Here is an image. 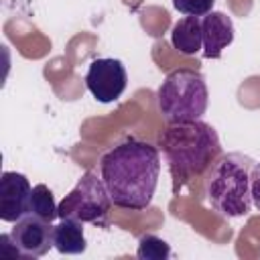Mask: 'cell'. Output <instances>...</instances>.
<instances>
[{
  "label": "cell",
  "mask_w": 260,
  "mask_h": 260,
  "mask_svg": "<svg viewBox=\"0 0 260 260\" xmlns=\"http://www.w3.org/2000/svg\"><path fill=\"white\" fill-rule=\"evenodd\" d=\"M10 238L22 258H41L45 256L53 244V221L41 219L32 213L18 219L10 232Z\"/></svg>",
  "instance_id": "cell-7"
},
{
  "label": "cell",
  "mask_w": 260,
  "mask_h": 260,
  "mask_svg": "<svg viewBox=\"0 0 260 260\" xmlns=\"http://www.w3.org/2000/svg\"><path fill=\"white\" fill-rule=\"evenodd\" d=\"M201 32H203V57L219 59L223 49H228L234 41V22L225 12L211 10L201 16Z\"/></svg>",
  "instance_id": "cell-9"
},
{
  "label": "cell",
  "mask_w": 260,
  "mask_h": 260,
  "mask_svg": "<svg viewBox=\"0 0 260 260\" xmlns=\"http://www.w3.org/2000/svg\"><path fill=\"white\" fill-rule=\"evenodd\" d=\"M252 203L260 211V162H256L252 169Z\"/></svg>",
  "instance_id": "cell-15"
},
{
  "label": "cell",
  "mask_w": 260,
  "mask_h": 260,
  "mask_svg": "<svg viewBox=\"0 0 260 260\" xmlns=\"http://www.w3.org/2000/svg\"><path fill=\"white\" fill-rule=\"evenodd\" d=\"M175 10L185 16H205L213 10L215 0H171Z\"/></svg>",
  "instance_id": "cell-14"
},
{
  "label": "cell",
  "mask_w": 260,
  "mask_h": 260,
  "mask_svg": "<svg viewBox=\"0 0 260 260\" xmlns=\"http://www.w3.org/2000/svg\"><path fill=\"white\" fill-rule=\"evenodd\" d=\"M30 213L41 217V219H47V221H55L59 217V203H55L53 191L47 185H43V183L32 187Z\"/></svg>",
  "instance_id": "cell-12"
},
{
  "label": "cell",
  "mask_w": 260,
  "mask_h": 260,
  "mask_svg": "<svg viewBox=\"0 0 260 260\" xmlns=\"http://www.w3.org/2000/svg\"><path fill=\"white\" fill-rule=\"evenodd\" d=\"M85 85L98 102L112 104L118 98H122V93L128 87L126 65L114 57H98L87 67Z\"/></svg>",
  "instance_id": "cell-6"
},
{
  "label": "cell",
  "mask_w": 260,
  "mask_h": 260,
  "mask_svg": "<svg viewBox=\"0 0 260 260\" xmlns=\"http://www.w3.org/2000/svg\"><path fill=\"white\" fill-rule=\"evenodd\" d=\"M171 43L181 55H195L203 49L201 16H183L171 28Z\"/></svg>",
  "instance_id": "cell-10"
},
{
  "label": "cell",
  "mask_w": 260,
  "mask_h": 260,
  "mask_svg": "<svg viewBox=\"0 0 260 260\" xmlns=\"http://www.w3.org/2000/svg\"><path fill=\"white\" fill-rule=\"evenodd\" d=\"M136 256L140 260H167L171 256V246L154 234H142L138 238Z\"/></svg>",
  "instance_id": "cell-13"
},
{
  "label": "cell",
  "mask_w": 260,
  "mask_h": 260,
  "mask_svg": "<svg viewBox=\"0 0 260 260\" xmlns=\"http://www.w3.org/2000/svg\"><path fill=\"white\" fill-rule=\"evenodd\" d=\"M32 187L26 175L16 171H4L0 175V219L16 223L30 213Z\"/></svg>",
  "instance_id": "cell-8"
},
{
  "label": "cell",
  "mask_w": 260,
  "mask_h": 260,
  "mask_svg": "<svg viewBox=\"0 0 260 260\" xmlns=\"http://www.w3.org/2000/svg\"><path fill=\"white\" fill-rule=\"evenodd\" d=\"M53 244L59 254H83L87 248L83 223L77 219H61L53 225Z\"/></svg>",
  "instance_id": "cell-11"
},
{
  "label": "cell",
  "mask_w": 260,
  "mask_h": 260,
  "mask_svg": "<svg viewBox=\"0 0 260 260\" xmlns=\"http://www.w3.org/2000/svg\"><path fill=\"white\" fill-rule=\"evenodd\" d=\"M254 160L242 152L219 154L205 179V199L221 217H244L252 209Z\"/></svg>",
  "instance_id": "cell-3"
},
{
  "label": "cell",
  "mask_w": 260,
  "mask_h": 260,
  "mask_svg": "<svg viewBox=\"0 0 260 260\" xmlns=\"http://www.w3.org/2000/svg\"><path fill=\"white\" fill-rule=\"evenodd\" d=\"M156 104L167 124L201 120L209 104V89L203 73L185 67L173 69L156 89Z\"/></svg>",
  "instance_id": "cell-4"
},
{
  "label": "cell",
  "mask_w": 260,
  "mask_h": 260,
  "mask_svg": "<svg viewBox=\"0 0 260 260\" xmlns=\"http://www.w3.org/2000/svg\"><path fill=\"white\" fill-rule=\"evenodd\" d=\"M156 146L169 165L175 191L199 177L221 154L215 128L203 120L169 124L158 134Z\"/></svg>",
  "instance_id": "cell-2"
},
{
  "label": "cell",
  "mask_w": 260,
  "mask_h": 260,
  "mask_svg": "<svg viewBox=\"0 0 260 260\" xmlns=\"http://www.w3.org/2000/svg\"><path fill=\"white\" fill-rule=\"evenodd\" d=\"M112 197L98 169L85 171L77 185L59 201V219H77L98 228H110Z\"/></svg>",
  "instance_id": "cell-5"
},
{
  "label": "cell",
  "mask_w": 260,
  "mask_h": 260,
  "mask_svg": "<svg viewBox=\"0 0 260 260\" xmlns=\"http://www.w3.org/2000/svg\"><path fill=\"white\" fill-rule=\"evenodd\" d=\"M98 171L116 207L142 211L158 187L160 150L148 140L126 136L100 156Z\"/></svg>",
  "instance_id": "cell-1"
}]
</instances>
